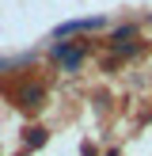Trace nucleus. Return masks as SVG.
I'll list each match as a JSON object with an SVG mask.
<instances>
[{
  "instance_id": "obj_1",
  "label": "nucleus",
  "mask_w": 152,
  "mask_h": 156,
  "mask_svg": "<svg viewBox=\"0 0 152 156\" xmlns=\"http://www.w3.org/2000/svg\"><path fill=\"white\" fill-rule=\"evenodd\" d=\"M95 27H103V19H99V15H91V19H72V23H61V27H57V34H76V30H95Z\"/></svg>"
},
{
  "instance_id": "obj_2",
  "label": "nucleus",
  "mask_w": 152,
  "mask_h": 156,
  "mask_svg": "<svg viewBox=\"0 0 152 156\" xmlns=\"http://www.w3.org/2000/svg\"><path fill=\"white\" fill-rule=\"evenodd\" d=\"M57 61H65L68 69H80V61H84V50H76V46H57Z\"/></svg>"
},
{
  "instance_id": "obj_3",
  "label": "nucleus",
  "mask_w": 152,
  "mask_h": 156,
  "mask_svg": "<svg viewBox=\"0 0 152 156\" xmlns=\"http://www.w3.org/2000/svg\"><path fill=\"white\" fill-rule=\"evenodd\" d=\"M19 103H23V107H38V103H42V88H34V84L23 88V91H19Z\"/></svg>"
},
{
  "instance_id": "obj_4",
  "label": "nucleus",
  "mask_w": 152,
  "mask_h": 156,
  "mask_svg": "<svg viewBox=\"0 0 152 156\" xmlns=\"http://www.w3.org/2000/svg\"><path fill=\"white\" fill-rule=\"evenodd\" d=\"M46 141V129H27V145H42Z\"/></svg>"
},
{
  "instance_id": "obj_5",
  "label": "nucleus",
  "mask_w": 152,
  "mask_h": 156,
  "mask_svg": "<svg viewBox=\"0 0 152 156\" xmlns=\"http://www.w3.org/2000/svg\"><path fill=\"white\" fill-rule=\"evenodd\" d=\"M84 156H95V152H91V145H84Z\"/></svg>"
}]
</instances>
